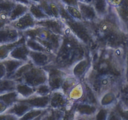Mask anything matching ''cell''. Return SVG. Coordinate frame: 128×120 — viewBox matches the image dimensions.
Here are the masks:
<instances>
[{"label": "cell", "instance_id": "cell-1", "mask_svg": "<svg viewBox=\"0 0 128 120\" xmlns=\"http://www.w3.org/2000/svg\"><path fill=\"white\" fill-rule=\"evenodd\" d=\"M48 73L40 67L32 65L22 76L17 82H23L32 88H36L42 84L47 83Z\"/></svg>", "mask_w": 128, "mask_h": 120}, {"label": "cell", "instance_id": "cell-2", "mask_svg": "<svg viewBox=\"0 0 128 120\" xmlns=\"http://www.w3.org/2000/svg\"><path fill=\"white\" fill-rule=\"evenodd\" d=\"M36 26L44 28L60 36H64L68 29L67 25L61 19L55 18H50L41 21H37Z\"/></svg>", "mask_w": 128, "mask_h": 120}, {"label": "cell", "instance_id": "cell-3", "mask_svg": "<svg viewBox=\"0 0 128 120\" xmlns=\"http://www.w3.org/2000/svg\"><path fill=\"white\" fill-rule=\"evenodd\" d=\"M68 27L71 30L73 34L76 35L79 40L85 44L90 42V31L85 24L84 21L71 20L65 22Z\"/></svg>", "mask_w": 128, "mask_h": 120}, {"label": "cell", "instance_id": "cell-4", "mask_svg": "<svg viewBox=\"0 0 128 120\" xmlns=\"http://www.w3.org/2000/svg\"><path fill=\"white\" fill-rule=\"evenodd\" d=\"M22 33L9 24L0 29V45L13 43L20 40Z\"/></svg>", "mask_w": 128, "mask_h": 120}, {"label": "cell", "instance_id": "cell-5", "mask_svg": "<svg viewBox=\"0 0 128 120\" xmlns=\"http://www.w3.org/2000/svg\"><path fill=\"white\" fill-rule=\"evenodd\" d=\"M36 21H37L28 11L18 20L10 22L8 24L18 31L22 32L25 30L35 27L36 26Z\"/></svg>", "mask_w": 128, "mask_h": 120}, {"label": "cell", "instance_id": "cell-6", "mask_svg": "<svg viewBox=\"0 0 128 120\" xmlns=\"http://www.w3.org/2000/svg\"><path fill=\"white\" fill-rule=\"evenodd\" d=\"M50 98L51 95L40 96L34 94L28 98L20 99L19 100L30 105L31 108L45 110L50 107Z\"/></svg>", "mask_w": 128, "mask_h": 120}, {"label": "cell", "instance_id": "cell-7", "mask_svg": "<svg viewBox=\"0 0 128 120\" xmlns=\"http://www.w3.org/2000/svg\"><path fill=\"white\" fill-rule=\"evenodd\" d=\"M66 78V74L62 70L51 69L48 72V84L51 91H54L60 90L62 86L64 81Z\"/></svg>", "mask_w": 128, "mask_h": 120}, {"label": "cell", "instance_id": "cell-8", "mask_svg": "<svg viewBox=\"0 0 128 120\" xmlns=\"http://www.w3.org/2000/svg\"><path fill=\"white\" fill-rule=\"evenodd\" d=\"M78 8L84 21L89 22H96L100 19L92 4H87L79 1Z\"/></svg>", "mask_w": 128, "mask_h": 120}, {"label": "cell", "instance_id": "cell-9", "mask_svg": "<svg viewBox=\"0 0 128 120\" xmlns=\"http://www.w3.org/2000/svg\"><path fill=\"white\" fill-rule=\"evenodd\" d=\"M29 58L30 61L34 66L40 68L48 64L51 59L50 54L48 52L35 51L32 50L30 51Z\"/></svg>", "mask_w": 128, "mask_h": 120}, {"label": "cell", "instance_id": "cell-10", "mask_svg": "<svg viewBox=\"0 0 128 120\" xmlns=\"http://www.w3.org/2000/svg\"><path fill=\"white\" fill-rule=\"evenodd\" d=\"M30 50L26 44V42L16 46L10 52L9 58L14 60L28 62L30 61L29 53Z\"/></svg>", "mask_w": 128, "mask_h": 120}, {"label": "cell", "instance_id": "cell-11", "mask_svg": "<svg viewBox=\"0 0 128 120\" xmlns=\"http://www.w3.org/2000/svg\"><path fill=\"white\" fill-rule=\"evenodd\" d=\"M67 95L59 90L53 91L51 94L50 106L53 110H61L67 104Z\"/></svg>", "mask_w": 128, "mask_h": 120}, {"label": "cell", "instance_id": "cell-12", "mask_svg": "<svg viewBox=\"0 0 128 120\" xmlns=\"http://www.w3.org/2000/svg\"><path fill=\"white\" fill-rule=\"evenodd\" d=\"M31 109L32 108H31L30 105L20 101V100H18L13 105L10 106L5 113L7 114L14 116L19 119L22 117L24 114H26L28 111L31 110Z\"/></svg>", "mask_w": 128, "mask_h": 120}, {"label": "cell", "instance_id": "cell-13", "mask_svg": "<svg viewBox=\"0 0 128 120\" xmlns=\"http://www.w3.org/2000/svg\"><path fill=\"white\" fill-rule=\"evenodd\" d=\"M6 71V78L10 79L12 74L16 72V70L25 63L24 61L8 58L6 60L2 61Z\"/></svg>", "mask_w": 128, "mask_h": 120}, {"label": "cell", "instance_id": "cell-14", "mask_svg": "<svg viewBox=\"0 0 128 120\" xmlns=\"http://www.w3.org/2000/svg\"><path fill=\"white\" fill-rule=\"evenodd\" d=\"M12 0H4L0 2V20L9 24V16L11 11L16 5Z\"/></svg>", "mask_w": 128, "mask_h": 120}, {"label": "cell", "instance_id": "cell-15", "mask_svg": "<svg viewBox=\"0 0 128 120\" xmlns=\"http://www.w3.org/2000/svg\"><path fill=\"white\" fill-rule=\"evenodd\" d=\"M113 9L122 24L128 26V0H122L121 3Z\"/></svg>", "mask_w": 128, "mask_h": 120}, {"label": "cell", "instance_id": "cell-16", "mask_svg": "<svg viewBox=\"0 0 128 120\" xmlns=\"http://www.w3.org/2000/svg\"><path fill=\"white\" fill-rule=\"evenodd\" d=\"M92 4L99 18L105 17L110 11V6L107 0H93Z\"/></svg>", "mask_w": 128, "mask_h": 120}, {"label": "cell", "instance_id": "cell-17", "mask_svg": "<svg viewBox=\"0 0 128 120\" xmlns=\"http://www.w3.org/2000/svg\"><path fill=\"white\" fill-rule=\"evenodd\" d=\"M25 42H26V39L22 36L20 40L13 43L0 45V61H3L9 58L10 52L12 51V49L14 48L18 45Z\"/></svg>", "mask_w": 128, "mask_h": 120}, {"label": "cell", "instance_id": "cell-18", "mask_svg": "<svg viewBox=\"0 0 128 120\" xmlns=\"http://www.w3.org/2000/svg\"><path fill=\"white\" fill-rule=\"evenodd\" d=\"M76 111L81 116H92L96 114L98 110L96 105L87 102H81L76 107Z\"/></svg>", "mask_w": 128, "mask_h": 120}, {"label": "cell", "instance_id": "cell-19", "mask_svg": "<svg viewBox=\"0 0 128 120\" xmlns=\"http://www.w3.org/2000/svg\"><path fill=\"white\" fill-rule=\"evenodd\" d=\"M29 11V6L21 3H16L9 16V22L18 20ZM9 22V23H10Z\"/></svg>", "mask_w": 128, "mask_h": 120}, {"label": "cell", "instance_id": "cell-20", "mask_svg": "<svg viewBox=\"0 0 128 120\" xmlns=\"http://www.w3.org/2000/svg\"><path fill=\"white\" fill-rule=\"evenodd\" d=\"M16 91L18 93L20 99H26L35 94V88L23 82H17Z\"/></svg>", "mask_w": 128, "mask_h": 120}, {"label": "cell", "instance_id": "cell-21", "mask_svg": "<svg viewBox=\"0 0 128 120\" xmlns=\"http://www.w3.org/2000/svg\"><path fill=\"white\" fill-rule=\"evenodd\" d=\"M89 64L90 61L88 59H82L79 61L72 69V74L76 78L81 77L88 70Z\"/></svg>", "mask_w": 128, "mask_h": 120}, {"label": "cell", "instance_id": "cell-22", "mask_svg": "<svg viewBox=\"0 0 128 120\" xmlns=\"http://www.w3.org/2000/svg\"><path fill=\"white\" fill-rule=\"evenodd\" d=\"M29 12L31 14L34 18L36 21H41V20H46V19L50 18V16H48L41 9V8L38 6V3L32 2L29 6Z\"/></svg>", "mask_w": 128, "mask_h": 120}, {"label": "cell", "instance_id": "cell-23", "mask_svg": "<svg viewBox=\"0 0 128 120\" xmlns=\"http://www.w3.org/2000/svg\"><path fill=\"white\" fill-rule=\"evenodd\" d=\"M17 82L8 78L0 80V95L16 90Z\"/></svg>", "mask_w": 128, "mask_h": 120}, {"label": "cell", "instance_id": "cell-24", "mask_svg": "<svg viewBox=\"0 0 128 120\" xmlns=\"http://www.w3.org/2000/svg\"><path fill=\"white\" fill-rule=\"evenodd\" d=\"M20 99V96L16 90L0 95V100L6 103L9 108L17 102Z\"/></svg>", "mask_w": 128, "mask_h": 120}, {"label": "cell", "instance_id": "cell-25", "mask_svg": "<svg viewBox=\"0 0 128 120\" xmlns=\"http://www.w3.org/2000/svg\"><path fill=\"white\" fill-rule=\"evenodd\" d=\"M26 44L30 50L35 51H41V52H50L48 51L46 48L41 44L38 41H37L35 39L28 38L26 39Z\"/></svg>", "mask_w": 128, "mask_h": 120}, {"label": "cell", "instance_id": "cell-26", "mask_svg": "<svg viewBox=\"0 0 128 120\" xmlns=\"http://www.w3.org/2000/svg\"><path fill=\"white\" fill-rule=\"evenodd\" d=\"M48 109L42 110V109H31L29 111H28L26 114L23 115L22 117L19 118L18 120H32L38 116H40L42 114L44 113L47 111Z\"/></svg>", "mask_w": 128, "mask_h": 120}, {"label": "cell", "instance_id": "cell-27", "mask_svg": "<svg viewBox=\"0 0 128 120\" xmlns=\"http://www.w3.org/2000/svg\"><path fill=\"white\" fill-rule=\"evenodd\" d=\"M84 94L83 88L81 84H76L68 93L69 99L72 101H78L81 97H82Z\"/></svg>", "mask_w": 128, "mask_h": 120}, {"label": "cell", "instance_id": "cell-28", "mask_svg": "<svg viewBox=\"0 0 128 120\" xmlns=\"http://www.w3.org/2000/svg\"><path fill=\"white\" fill-rule=\"evenodd\" d=\"M64 113L61 110H53L50 112L48 110L43 117V120H61Z\"/></svg>", "mask_w": 128, "mask_h": 120}, {"label": "cell", "instance_id": "cell-29", "mask_svg": "<svg viewBox=\"0 0 128 120\" xmlns=\"http://www.w3.org/2000/svg\"><path fill=\"white\" fill-rule=\"evenodd\" d=\"M76 78L74 76L72 77H66L64 81L62 86L61 87L62 91L65 94L68 95L69 92H70L71 90L76 86Z\"/></svg>", "mask_w": 128, "mask_h": 120}, {"label": "cell", "instance_id": "cell-30", "mask_svg": "<svg viewBox=\"0 0 128 120\" xmlns=\"http://www.w3.org/2000/svg\"><path fill=\"white\" fill-rule=\"evenodd\" d=\"M64 6L68 12H69V14L71 15V17L74 20H77V21H84L83 18H82V14H81L78 8L74 7V6H66V5H64Z\"/></svg>", "mask_w": 128, "mask_h": 120}, {"label": "cell", "instance_id": "cell-31", "mask_svg": "<svg viewBox=\"0 0 128 120\" xmlns=\"http://www.w3.org/2000/svg\"><path fill=\"white\" fill-rule=\"evenodd\" d=\"M51 90L49 84L47 83L42 84L38 87L35 88V94L40 96H48L51 95Z\"/></svg>", "mask_w": 128, "mask_h": 120}, {"label": "cell", "instance_id": "cell-32", "mask_svg": "<svg viewBox=\"0 0 128 120\" xmlns=\"http://www.w3.org/2000/svg\"><path fill=\"white\" fill-rule=\"evenodd\" d=\"M115 101V96L112 92H108L104 95L100 101V104L103 107H107L112 104Z\"/></svg>", "mask_w": 128, "mask_h": 120}, {"label": "cell", "instance_id": "cell-33", "mask_svg": "<svg viewBox=\"0 0 128 120\" xmlns=\"http://www.w3.org/2000/svg\"><path fill=\"white\" fill-rule=\"evenodd\" d=\"M110 111L106 108L98 110L94 116V120H107Z\"/></svg>", "mask_w": 128, "mask_h": 120}, {"label": "cell", "instance_id": "cell-34", "mask_svg": "<svg viewBox=\"0 0 128 120\" xmlns=\"http://www.w3.org/2000/svg\"><path fill=\"white\" fill-rule=\"evenodd\" d=\"M50 10H51V13H52L53 18L57 19L60 18V8L58 4L57 1H53V0H50Z\"/></svg>", "mask_w": 128, "mask_h": 120}, {"label": "cell", "instance_id": "cell-35", "mask_svg": "<svg viewBox=\"0 0 128 120\" xmlns=\"http://www.w3.org/2000/svg\"><path fill=\"white\" fill-rule=\"evenodd\" d=\"M38 4L48 16H50V18H53L50 10V0H42L41 2L38 3Z\"/></svg>", "mask_w": 128, "mask_h": 120}, {"label": "cell", "instance_id": "cell-36", "mask_svg": "<svg viewBox=\"0 0 128 120\" xmlns=\"http://www.w3.org/2000/svg\"><path fill=\"white\" fill-rule=\"evenodd\" d=\"M107 120H123L117 110H111L109 113Z\"/></svg>", "mask_w": 128, "mask_h": 120}, {"label": "cell", "instance_id": "cell-37", "mask_svg": "<svg viewBox=\"0 0 128 120\" xmlns=\"http://www.w3.org/2000/svg\"><path fill=\"white\" fill-rule=\"evenodd\" d=\"M59 1L66 6L78 8V2L80 0H59Z\"/></svg>", "mask_w": 128, "mask_h": 120}, {"label": "cell", "instance_id": "cell-38", "mask_svg": "<svg viewBox=\"0 0 128 120\" xmlns=\"http://www.w3.org/2000/svg\"><path fill=\"white\" fill-rule=\"evenodd\" d=\"M116 110L119 112L120 116H121L122 120H128V109H127V110H124L123 108H121L119 106L118 108L116 109Z\"/></svg>", "mask_w": 128, "mask_h": 120}, {"label": "cell", "instance_id": "cell-39", "mask_svg": "<svg viewBox=\"0 0 128 120\" xmlns=\"http://www.w3.org/2000/svg\"><path fill=\"white\" fill-rule=\"evenodd\" d=\"M6 71L5 66L2 61H0V80L6 78Z\"/></svg>", "mask_w": 128, "mask_h": 120}, {"label": "cell", "instance_id": "cell-40", "mask_svg": "<svg viewBox=\"0 0 128 120\" xmlns=\"http://www.w3.org/2000/svg\"><path fill=\"white\" fill-rule=\"evenodd\" d=\"M8 108L9 107L8 105H6V104L4 103L3 101L0 100V114L5 113Z\"/></svg>", "mask_w": 128, "mask_h": 120}, {"label": "cell", "instance_id": "cell-41", "mask_svg": "<svg viewBox=\"0 0 128 120\" xmlns=\"http://www.w3.org/2000/svg\"><path fill=\"white\" fill-rule=\"evenodd\" d=\"M12 1H14L16 3L23 4L27 5V6H30L32 3L30 0H12Z\"/></svg>", "mask_w": 128, "mask_h": 120}, {"label": "cell", "instance_id": "cell-42", "mask_svg": "<svg viewBox=\"0 0 128 120\" xmlns=\"http://www.w3.org/2000/svg\"><path fill=\"white\" fill-rule=\"evenodd\" d=\"M61 120H73V116L71 112L64 113L63 118Z\"/></svg>", "mask_w": 128, "mask_h": 120}, {"label": "cell", "instance_id": "cell-43", "mask_svg": "<svg viewBox=\"0 0 128 120\" xmlns=\"http://www.w3.org/2000/svg\"><path fill=\"white\" fill-rule=\"evenodd\" d=\"M48 110H47V111H46V112H45L44 113L42 114H41V115H40V116H38L37 118H34V120H42V118H43V117H44V115L46 114V112H48Z\"/></svg>", "mask_w": 128, "mask_h": 120}, {"label": "cell", "instance_id": "cell-44", "mask_svg": "<svg viewBox=\"0 0 128 120\" xmlns=\"http://www.w3.org/2000/svg\"><path fill=\"white\" fill-rule=\"evenodd\" d=\"M8 116H9V114H7L6 113L0 114V120H5L6 119L8 118Z\"/></svg>", "mask_w": 128, "mask_h": 120}, {"label": "cell", "instance_id": "cell-45", "mask_svg": "<svg viewBox=\"0 0 128 120\" xmlns=\"http://www.w3.org/2000/svg\"><path fill=\"white\" fill-rule=\"evenodd\" d=\"M18 120V118H17L16 116L9 114V116L8 117V118L6 119L5 120Z\"/></svg>", "mask_w": 128, "mask_h": 120}, {"label": "cell", "instance_id": "cell-46", "mask_svg": "<svg viewBox=\"0 0 128 120\" xmlns=\"http://www.w3.org/2000/svg\"><path fill=\"white\" fill-rule=\"evenodd\" d=\"M7 24H8V23H6V22L1 21V20H0V29H1V28H2L5 27V26H6Z\"/></svg>", "mask_w": 128, "mask_h": 120}, {"label": "cell", "instance_id": "cell-47", "mask_svg": "<svg viewBox=\"0 0 128 120\" xmlns=\"http://www.w3.org/2000/svg\"><path fill=\"white\" fill-rule=\"evenodd\" d=\"M92 1L93 0H80V1H81V2H85V3L87 4H92Z\"/></svg>", "mask_w": 128, "mask_h": 120}, {"label": "cell", "instance_id": "cell-48", "mask_svg": "<svg viewBox=\"0 0 128 120\" xmlns=\"http://www.w3.org/2000/svg\"><path fill=\"white\" fill-rule=\"evenodd\" d=\"M31 2H34V3H39L41 2L42 0H30Z\"/></svg>", "mask_w": 128, "mask_h": 120}, {"label": "cell", "instance_id": "cell-49", "mask_svg": "<svg viewBox=\"0 0 128 120\" xmlns=\"http://www.w3.org/2000/svg\"><path fill=\"white\" fill-rule=\"evenodd\" d=\"M4 1V0H0V2H1L2 1Z\"/></svg>", "mask_w": 128, "mask_h": 120}, {"label": "cell", "instance_id": "cell-50", "mask_svg": "<svg viewBox=\"0 0 128 120\" xmlns=\"http://www.w3.org/2000/svg\"><path fill=\"white\" fill-rule=\"evenodd\" d=\"M42 120H43V118H42Z\"/></svg>", "mask_w": 128, "mask_h": 120}]
</instances>
